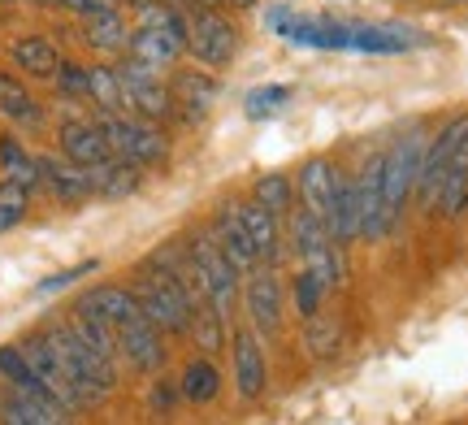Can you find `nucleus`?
<instances>
[{"instance_id":"1","label":"nucleus","mask_w":468,"mask_h":425,"mask_svg":"<svg viewBox=\"0 0 468 425\" xmlns=\"http://www.w3.org/2000/svg\"><path fill=\"white\" fill-rule=\"evenodd\" d=\"M131 291H134V300H139V308H144V317H148L161 335H186V330H191V317H196V308L204 304L183 278L165 273L161 265H152V260H144V265L134 270V287Z\"/></svg>"},{"instance_id":"2","label":"nucleus","mask_w":468,"mask_h":425,"mask_svg":"<svg viewBox=\"0 0 468 425\" xmlns=\"http://www.w3.org/2000/svg\"><path fill=\"white\" fill-rule=\"evenodd\" d=\"M44 335H48L52 352H57V360L66 365L69 382H74V391L83 395L87 409H91V404H101L104 395L117 387V365L113 360H104V356H96V352H91V347L69 330L66 317H61V322H52Z\"/></svg>"},{"instance_id":"3","label":"nucleus","mask_w":468,"mask_h":425,"mask_svg":"<svg viewBox=\"0 0 468 425\" xmlns=\"http://www.w3.org/2000/svg\"><path fill=\"white\" fill-rule=\"evenodd\" d=\"M425 148H430V131H425V126H412L390 153H382V208H386V226H390V230L399 226L408 200L417 196Z\"/></svg>"},{"instance_id":"4","label":"nucleus","mask_w":468,"mask_h":425,"mask_svg":"<svg viewBox=\"0 0 468 425\" xmlns=\"http://www.w3.org/2000/svg\"><path fill=\"white\" fill-rule=\"evenodd\" d=\"M286 235H291V248L300 256V270H308L317 278L325 291L343 287V278H347V260H343V248H338V239L330 235V226L313 213H303L295 208L291 221H286Z\"/></svg>"},{"instance_id":"5","label":"nucleus","mask_w":468,"mask_h":425,"mask_svg":"<svg viewBox=\"0 0 468 425\" xmlns=\"http://www.w3.org/2000/svg\"><path fill=\"white\" fill-rule=\"evenodd\" d=\"M186 256H191V270H196V291H200L204 304H213L221 317H230V308L239 304V291H243V273L234 270L226 252H221L208 226L204 230H191L186 235Z\"/></svg>"},{"instance_id":"6","label":"nucleus","mask_w":468,"mask_h":425,"mask_svg":"<svg viewBox=\"0 0 468 425\" xmlns=\"http://www.w3.org/2000/svg\"><path fill=\"white\" fill-rule=\"evenodd\" d=\"M243 48V35L221 9H196L186 14V57L200 69L218 74V69H230L234 57Z\"/></svg>"},{"instance_id":"7","label":"nucleus","mask_w":468,"mask_h":425,"mask_svg":"<svg viewBox=\"0 0 468 425\" xmlns=\"http://www.w3.org/2000/svg\"><path fill=\"white\" fill-rule=\"evenodd\" d=\"M101 122L104 139H109V153L122 165H134V170H152V165H165L169 156V139L161 126H152L144 118H96Z\"/></svg>"},{"instance_id":"8","label":"nucleus","mask_w":468,"mask_h":425,"mask_svg":"<svg viewBox=\"0 0 468 425\" xmlns=\"http://www.w3.org/2000/svg\"><path fill=\"white\" fill-rule=\"evenodd\" d=\"M239 300L248 308V322L256 335H278L282 330V308H286V287L273 270H251L243 273V291Z\"/></svg>"},{"instance_id":"9","label":"nucleus","mask_w":468,"mask_h":425,"mask_svg":"<svg viewBox=\"0 0 468 425\" xmlns=\"http://www.w3.org/2000/svg\"><path fill=\"white\" fill-rule=\"evenodd\" d=\"M22 347V356H27V365L35 369V377H39V387L52 395V404H61L66 412H79V409H87L83 404V395L74 391V382H69V374H66V365L57 360V352H52V343H48V335L39 330V335H27V339L17 343Z\"/></svg>"},{"instance_id":"10","label":"nucleus","mask_w":468,"mask_h":425,"mask_svg":"<svg viewBox=\"0 0 468 425\" xmlns=\"http://www.w3.org/2000/svg\"><path fill=\"white\" fill-rule=\"evenodd\" d=\"M117 74H122V87H126L131 118H144V122H152V126L174 118V96H169V83L161 79V74L134 66V61H122Z\"/></svg>"},{"instance_id":"11","label":"nucleus","mask_w":468,"mask_h":425,"mask_svg":"<svg viewBox=\"0 0 468 425\" xmlns=\"http://www.w3.org/2000/svg\"><path fill=\"white\" fill-rule=\"evenodd\" d=\"M230 365H234V391H239V399H261L269 387V356L261 335L251 325H234Z\"/></svg>"},{"instance_id":"12","label":"nucleus","mask_w":468,"mask_h":425,"mask_svg":"<svg viewBox=\"0 0 468 425\" xmlns=\"http://www.w3.org/2000/svg\"><path fill=\"white\" fill-rule=\"evenodd\" d=\"M430 44V35L408 22H351V52L365 57H403Z\"/></svg>"},{"instance_id":"13","label":"nucleus","mask_w":468,"mask_h":425,"mask_svg":"<svg viewBox=\"0 0 468 425\" xmlns=\"http://www.w3.org/2000/svg\"><path fill=\"white\" fill-rule=\"evenodd\" d=\"M338 187H343V170H338L330 156H308L300 165V178H295V196H300V208L313 213L330 226V213H335Z\"/></svg>"},{"instance_id":"14","label":"nucleus","mask_w":468,"mask_h":425,"mask_svg":"<svg viewBox=\"0 0 468 425\" xmlns=\"http://www.w3.org/2000/svg\"><path fill=\"white\" fill-rule=\"evenodd\" d=\"M468 139V113H455L452 122L438 126V135H430V148H425V165H420V183H417V196L420 205L430 208L434 205V191L442 183V174L452 165V156L460 153V143Z\"/></svg>"},{"instance_id":"15","label":"nucleus","mask_w":468,"mask_h":425,"mask_svg":"<svg viewBox=\"0 0 468 425\" xmlns=\"http://www.w3.org/2000/svg\"><path fill=\"white\" fill-rule=\"evenodd\" d=\"M57 143H61V156L74 161L79 170H104L113 161L101 122H91V118H66L57 126Z\"/></svg>"},{"instance_id":"16","label":"nucleus","mask_w":468,"mask_h":425,"mask_svg":"<svg viewBox=\"0 0 468 425\" xmlns=\"http://www.w3.org/2000/svg\"><path fill=\"white\" fill-rule=\"evenodd\" d=\"M117 356H122V365H131L134 374H161L165 369V335L148 317H139V322L117 330Z\"/></svg>"},{"instance_id":"17","label":"nucleus","mask_w":468,"mask_h":425,"mask_svg":"<svg viewBox=\"0 0 468 425\" xmlns=\"http://www.w3.org/2000/svg\"><path fill=\"white\" fill-rule=\"evenodd\" d=\"M183 52H186L183 35L161 31V27H134L131 39H126V61L152 69V74H165V69H174Z\"/></svg>"},{"instance_id":"18","label":"nucleus","mask_w":468,"mask_h":425,"mask_svg":"<svg viewBox=\"0 0 468 425\" xmlns=\"http://www.w3.org/2000/svg\"><path fill=\"white\" fill-rule=\"evenodd\" d=\"M39 156V187L48 191L52 200L61 205H83L96 196V183H91V170H79L74 161L52 153H35Z\"/></svg>"},{"instance_id":"19","label":"nucleus","mask_w":468,"mask_h":425,"mask_svg":"<svg viewBox=\"0 0 468 425\" xmlns=\"http://www.w3.org/2000/svg\"><path fill=\"white\" fill-rule=\"evenodd\" d=\"M79 313H87V317H96V322H104L109 330H122V325H131L144 317V308H139V300H134L131 287H113V282H104V287H91L79 295Z\"/></svg>"},{"instance_id":"20","label":"nucleus","mask_w":468,"mask_h":425,"mask_svg":"<svg viewBox=\"0 0 468 425\" xmlns=\"http://www.w3.org/2000/svg\"><path fill=\"white\" fill-rule=\"evenodd\" d=\"M234 205V218H239V226L248 230L251 248H256V256L261 260H269V270L282 260V218H273L269 208H261L256 200H230Z\"/></svg>"},{"instance_id":"21","label":"nucleus","mask_w":468,"mask_h":425,"mask_svg":"<svg viewBox=\"0 0 468 425\" xmlns=\"http://www.w3.org/2000/svg\"><path fill=\"white\" fill-rule=\"evenodd\" d=\"M169 96H174V118H183L186 126H196V122L208 113V104L218 101V79L200 66L178 69L174 83H169Z\"/></svg>"},{"instance_id":"22","label":"nucleus","mask_w":468,"mask_h":425,"mask_svg":"<svg viewBox=\"0 0 468 425\" xmlns=\"http://www.w3.org/2000/svg\"><path fill=\"white\" fill-rule=\"evenodd\" d=\"M9 61H14L17 74H27V79H57V69H61V48L52 44L48 35H17L14 44H9Z\"/></svg>"},{"instance_id":"23","label":"nucleus","mask_w":468,"mask_h":425,"mask_svg":"<svg viewBox=\"0 0 468 425\" xmlns=\"http://www.w3.org/2000/svg\"><path fill=\"white\" fill-rule=\"evenodd\" d=\"M0 118L22 126V131H44V122H48L44 104L31 96V87L9 69H0Z\"/></svg>"},{"instance_id":"24","label":"nucleus","mask_w":468,"mask_h":425,"mask_svg":"<svg viewBox=\"0 0 468 425\" xmlns=\"http://www.w3.org/2000/svg\"><path fill=\"white\" fill-rule=\"evenodd\" d=\"M208 235H213V243H218L221 252H226V260H230L239 273L261 270V256H256V248H251L248 230H243V226H239V218H234V205H226L218 218H213Z\"/></svg>"},{"instance_id":"25","label":"nucleus","mask_w":468,"mask_h":425,"mask_svg":"<svg viewBox=\"0 0 468 425\" xmlns=\"http://www.w3.org/2000/svg\"><path fill=\"white\" fill-rule=\"evenodd\" d=\"M0 183H14L22 191H39V156L27 153L14 135H0Z\"/></svg>"},{"instance_id":"26","label":"nucleus","mask_w":468,"mask_h":425,"mask_svg":"<svg viewBox=\"0 0 468 425\" xmlns=\"http://www.w3.org/2000/svg\"><path fill=\"white\" fill-rule=\"evenodd\" d=\"M87 79H91V96H87V104H96L101 118H126V113H131L117 66H87Z\"/></svg>"},{"instance_id":"27","label":"nucleus","mask_w":468,"mask_h":425,"mask_svg":"<svg viewBox=\"0 0 468 425\" xmlns=\"http://www.w3.org/2000/svg\"><path fill=\"white\" fill-rule=\"evenodd\" d=\"M0 382H9L14 395H27V399H52V395L39 387V377H35V369L27 365L17 343H0Z\"/></svg>"},{"instance_id":"28","label":"nucleus","mask_w":468,"mask_h":425,"mask_svg":"<svg viewBox=\"0 0 468 425\" xmlns=\"http://www.w3.org/2000/svg\"><path fill=\"white\" fill-rule=\"evenodd\" d=\"M178 395H183L186 404H213L221 395V374H218V365L208 356L200 360H191L183 369V377H178Z\"/></svg>"},{"instance_id":"29","label":"nucleus","mask_w":468,"mask_h":425,"mask_svg":"<svg viewBox=\"0 0 468 425\" xmlns=\"http://www.w3.org/2000/svg\"><path fill=\"white\" fill-rule=\"evenodd\" d=\"M87 44L96 52H126V39H131V27H126V14H101V17H87L83 22Z\"/></svg>"},{"instance_id":"30","label":"nucleus","mask_w":468,"mask_h":425,"mask_svg":"<svg viewBox=\"0 0 468 425\" xmlns=\"http://www.w3.org/2000/svg\"><path fill=\"white\" fill-rule=\"evenodd\" d=\"M251 200L269 208L273 218H286V213H295V178L291 174H265V178H256Z\"/></svg>"},{"instance_id":"31","label":"nucleus","mask_w":468,"mask_h":425,"mask_svg":"<svg viewBox=\"0 0 468 425\" xmlns=\"http://www.w3.org/2000/svg\"><path fill=\"white\" fill-rule=\"evenodd\" d=\"M91 183H96V196H104V200H126V196H134V191H139L144 170L122 165V161H109L104 170H91Z\"/></svg>"},{"instance_id":"32","label":"nucleus","mask_w":468,"mask_h":425,"mask_svg":"<svg viewBox=\"0 0 468 425\" xmlns=\"http://www.w3.org/2000/svg\"><path fill=\"white\" fill-rule=\"evenodd\" d=\"M325 295H330V291L321 287L308 270H300L295 278H291V304H295V313H300V322H313V317H317L321 308H325Z\"/></svg>"},{"instance_id":"33","label":"nucleus","mask_w":468,"mask_h":425,"mask_svg":"<svg viewBox=\"0 0 468 425\" xmlns=\"http://www.w3.org/2000/svg\"><path fill=\"white\" fill-rule=\"evenodd\" d=\"M186 335L200 343L204 352H221V347H226V317H221L213 304H200L196 308V317H191V330H186Z\"/></svg>"},{"instance_id":"34","label":"nucleus","mask_w":468,"mask_h":425,"mask_svg":"<svg viewBox=\"0 0 468 425\" xmlns=\"http://www.w3.org/2000/svg\"><path fill=\"white\" fill-rule=\"evenodd\" d=\"M22 412V421L27 425H74L69 421V412L61 404H52V399H27V395H9Z\"/></svg>"},{"instance_id":"35","label":"nucleus","mask_w":468,"mask_h":425,"mask_svg":"<svg viewBox=\"0 0 468 425\" xmlns=\"http://www.w3.org/2000/svg\"><path fill=\"white\" fill-rule=\"evenodd\" d=\"M27 208H31V191L14 187V183H0V235H9L14 226H22Z\"/></svg>"},{"instance_id":"36","label":"nucleus","mask_w":468,"mask_h":425,"mask_svg":"<svg viewBox=\"0 0 468 425\" xmlns=\"http://www.w3.org/2000/svg\"><path fill=\"white\" fill-rule=\"evenodd\" d=\"M303 343H308V352L317 360L325 356H335V347H338V322H325V317H313V322H303Z\"/></svg>"},{"instance_id":"37","label":"nucleus","mask_w":468,"mask_h":425,"mask_svg":"<svg viewBox=\"0 0 468 425\" xmlns=\"http://www.w3.org/2000/svg\"><path fill=\"white\" fill-rule=\"evenodd\" d=\"M57 91L66 96V101H87L91 96V79H87V66H79V61H61V69H57Z\"/></svg>"},{"instance_id":"38","label":"nucleus","mask_w":468,"mask_h":425,"mask_svg":"<svg viewBox=\"0 0 468 425\" xmlns=\"http://www.w3.org/2000/svg\"><path fill=\"white\" fill-rule=\"evenodd\" d=\"M291 101V87L286 83H269V87H256L248 96V118L251 122H261V118H269L278 104H286Z\"/></svg>"},{"instance_id":"39","label":"nucleus","mask_w":468,"mask_h":425,"mask_svg":"<svg viewBox=\"0 0 468 425\" xmlns=\"http://www.w3.org/2000/svg\"><path fill=\"white\" fill-rule=\"evenodd\" d=\"M101 270V260H79V265H69V270H61V273H48L39 287H35V295H52V291H66V287H74L79 278H87V273H96Z\"/></svg>"},{"instance_id":"40","label":"nucleus","mask_w":468,"mask_h":425,"mask_svg":"<svg viewBox=\"0 0 468 425\" xmlns=\"http://www.w3.org/2000/svg\"><path fill=\"white\" fill-rule=\"evenodd\" d=\"M61 9H69V14H79L87 22V17H101V14H117L122 9V0H57Z\"/></svg>"},{"instance_id":"41","label":"nucleus","mask_w":468,"mask_h":425,"mask_svg":"<svg viewBox=\"0 0 468 425\" xmlns=\"http://www.w3.org/2000/svg\"><path fill=\"white\" fill-rule=\"evenodd\" d=\"M174 395H178V387L161 382V387L152 391V409H156V412H169V409H174Z\"/></svg>"},{"instance_id":"42","label":"nucleus","mask_w":468,"mask_h":425,"mask_svg":"<svg viewBox=\"0 0 468 425\" xmlns=\"http://www.w3.org/2000/svg\"><path fill=\"white\" fill-rule=\"evenodd\" d=\"M174 9H183V14H196V9H221L226 0H165Z\"/></svg>"},{"instance_id":"43","label":"nucleus","mask_w":468,"mask_h":425,"mask_svg":"<svg viewBox=\"0 0 468 425\" xmlns=\"http://www.w3.org/2000/svg\"><path fill=\"white\" fill-rule=\"evenodd\" d=\"M226 5H230V9H256L261 0H226Z\"/></svg>"},{"instance_id":"44","label":"nucleus","mask_w":468,"mask_h":425,"mask_svg":"<svg viewBox=\"0 0 468 425\" xmlns=\"http://www.w3.org/2000/svg\"><path fill=\"white\" fill-rule=\"evenodd\" d=\"M442 9H468V0H438Z\"/></svg>"},{"instance_id":"45","label":"nucleus","mask_w":468,"mask_h":425,"mask_svg":"<svg viewBox=\"0 0 468 425\" xmlns=\"http://www.w3.org/2000/svg\"><path fill=\"white\" fill-rule=\"evenodd\" d=\"M0 5H5V0H0Z\"/></svg>"}]
</instances>
